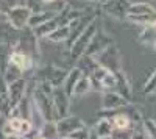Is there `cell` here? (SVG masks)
<instances>
[{"instance_id": "f1b7e54d", "label": "cell", "mask_w": 156, "mask_h": 139, "mask_svg": "<svg viewBox=\"0 0 156 139\" xmlns=\"http://www.w3.org/2000/svg\"><path fill=\"white\" fill-rule=\"evenodd\" d=\"M128 117H129V120H131V123L134 127L144 122V116H142L140 109L134 105H129V103H128Z\"/></svg>"}, {"instance_id": "7402d4cb", "label": "cell", "mask_w": 156, "mask_h": 139, "mask_svg": "<svg viewBox=\"0 0 156 139\" xmlns=\"http://www.w3.org/2000/svg\"><path fill=\"white\" fill-rule=\"evenodd\" d=\"M69 36H70V27H69V25H59V27H56L53 31L47 36V41L53 42V44L67 42Z\"/></svg>"}, {"instance_id": "d590c367", "label": "cell", "mask_w": 156, "mask_h": 139, "mask_svg": "<svg viewBox=\"0 0 156 139\" xmlns=\"http://www.w3.org/2000/svg\"><path fill=\"white\" fill-rule=\"evenodd\" d=\"M131 139H150V137L147 136V133H145V130H144V127H142V125H140V128H139V125H136Z\"/></svg>"}, {"instance_id": "8fae6325", "label": "cell", "mask_w": 156, "mask_h": 139, "mask_svg": "<svg viewBox=\"0 0 156 139\" xmlns=\"http://www.w3.org/2000/svg\"><path fill=\"white\" fill-rule=\"evenodd\" d=\"M51 98H53V105H55V111H56V117H66L69 116V108H70V95L64 91V87H53L51 92Z\"/></svg>"}, {"instance_id": "836d02e7", "label": "cell", "mask_w": 156, "mask_h": 139, "mask_svg": "<svg viewBox=\"0 0 156 139\" xmlns=\"http://www.w3.org/2000/svg\"><path fill=\"white\" fill-rule=\"evenodd\" d=\"M133 131H134V127H131V128H125V130H117V128H114L111 137H112V139H131Z\"/></svg>"}, {"instance_id": "9a60e30c", "label": "cell", "mask_w": 156, "mask_h": 139, "mask_svg": "<svg viewBox=\"0 0 156 139\" xmlns=\"http://www.w3.org/2000/svg\"><path fill=\"white\" fill-rule=\"evenodd\" d=\"M27 86H28V81L25 80L23 77L12 81L11 84H8V92H9V98H11V105L12 108L17 106L20 100L27 95Z\"/></svg>"}, {"instance_id": "83f0119b", "label": "cell", "mask_w": 156, "mask_h": 139, "mask_svg": "<svg viewBox=\"0 0 156 139\" xmlns=\"http://www.w3.org/2000/svg\"><path fill=\"white\" fill-rule=\"evenodd\" d=\"M89 91H92V86H90V78L83 75V77L78 80L75 89H73V95H84Z\"/></svg>"}, {"instance_id": "4316f807", "label": "cell", "mask_w": 156, "mask_h": 139, "mask_svg": "<svg viewBox=\"0 0 156 139\" xmlns=\"http://www.w3.org/2000/svg\"><path fill=\"white\" fill-rule=\"evenodd\" d=\"M112 123H114V128L117 130H125V128H131L134 125L129 120L128 114H123V112H119V114H114L112 116Z\"/></svg>"}, {"instance_id": "5b68a950", "label": "cell", "mask_w": 156, "mask_h": 139, "mask_svg": "<svg viewBox=\"0 0 156 139\" xmlns=\"http://www.w3.org/2000/svg\"><path fill=\"white\" fill-rule=\"evenodd\" d=\"M67 73L69 72H66V69L55 66V64H48V66H44V67L39 69L36 72V77H37V80L50 83L53 87H59V86L64 84V81H66Z\"/></svg>"}, {"instance_id": "4fadbf2b", "label": "cell", "mask_w": 156, "mask_h": 139, "mask_svg": "<svg viewBox=\"0 0 156 139\" xmlns=\"http://www.w3.org/2000/svg\"><path fill=\"white\" fill-rule=\"evenodd\" d=\"M111 44H114V42H112V37H111L109 34H106V33H103L101 30H98V31L94 34L92 39H90V42H89V45H87V48H86L84 55L95 56L97 53H100L101 50H105V48H106L108 45H111Z\"/></svg>"}, {"instance_id": "d6a6232c", "label": "cell", "mask_w": 156, "mask_h": 139, "mask_svg": "<svg viewBox=\"0 0 156 139\" xmlns=\"http://www.w3.org/2000/svg\"><path fill=\"white\" fill-rule=\"evenodd\" d=\"M154 91H156V69L153 70V73L147 78L144 84V94H153Z\"/></svg>"}, {"instance_id": "d4e9b609", "label": "cell", "mask_w": 156, "mask_h": 139, "mask_svg": "<svg viewBox=\"0 0 156 139\" xmlns=\"http://www.w3.org/2000/svg\"><path fill=\"white\" fill-rule=\"evenodd\" d=\"M56 27H59V23H58V20L55 17V19H51V20L42 23V25H39V27L33 28V31H34V34L39 37V39H47V36L53 31Z\"/></svg>"}, {"instance_id": "e0dca14e", "label": "cell", "mask_w": 156, "mask_h": 139, "mask_svg": "<svg viewBox=\"0 0 156 139\" xmlns=\"http://www.w3.org/2000/svg\"><path fill=\"white\" fill-rule=\"evenodd\" d=\"M115 78H117L115 91L119 92L122 97H125L128 102H131V98H133V89H131V83H129L126 73L123 70H119V72H115Z\"/></svg>"}, {"instance_id": "9c48e42d", "label": "cell", "mask_w": 156, "mask_h": 139, "mask_svg": "<svg viewBox=\"0 0 156 139\" xmlns=\"http://www.w3.org/2000/svg\"><path fill=\"white\" fill-rule=\"evenodd\" d=\"M129 5H131L129 0H105V2L100 5V8L109 17L120 19V20L125 19L126 20V14H128Z\"/></svg>"}, {"instance_id": "8d00e7d4", "label": "cell", "mask_w": 156, "mask_h": 139, "mask_svg": "<svg viewBox=\"0 0 156 139\" xmlns=\"http://www.w3.org/2000/svg\"><path fill=\"white\" fill-rule=\"evenodd\" d=\"M3 139H23V136H19V134H5Z\"/></svg>"}, {"instance_id": "603a6c76", "label": "cell", "mask_w": 156, "mask_h": 139, "mask_svg": "<svg viewBox=\"0 0 156 139\" xmlns=\"http://www.w3.org/2000/svg\"><path fill=\"white\" fill-rule=\"evenodd\" d=\"M2 75H3V78H5V81L8 83V84H11L12 81H16V80H19V78H22V75H23V70L22 69H19L16 64H12V62H6V66H5V69L2 70Z\"/></svg>"}, {"instance_id": "44dd1931", "label": "cell", "mask_w": 156, "mask_h": 139, "mask_svg": "<svg viewBox=\"0 0 156 139\" xmlns=\"http://www.w3.org/2000/svg\"><path fill=\"white\" fill-rule=\"evenodd\" d=\"M81 77H83V72L78 69L76 66H73V67L69 70L67 77H66V81H64V84H62V87H64V91H66L70 97L73 95V89H75L78 80H80Z\"/></svg>"}, {"instance_id": "d6986e66", "label": "cell", "mask_w": 156, "mask_h": 139, "mask_svg": "<svg viewBox=\"0 0 156 139\" xmlns=\"http://www.w3.org/2000/svg\"><path fill=\"white\" fill-rule=\"evenodd\" d=\"M98 66L100 64L97 62V59L94 56H90V55H81L76 59V67L80 69L83 72V75H86V77H89Z\"/></svg>"}, {"instance_id": "74e56055", "label": "cell", "mask_w": 156, "mask_h": 139, "mask_svg": "<svg viewBox=\"0 0 156 139\" xmlns=\"http://www.w3.org/2000/svg\"><path fill=\"white\" fill-rule=\"evenodd\" d=\"M58 0H42V3L44 5H53V3H56Z\"/></svg>"}, {"instance_id": "ffe728a7", "label": "cell", "mask_w": 156, "mask_h": 139, "mask_svg": "<svg viewBox=\"0 0 156 139\" xmlns=\"http://www.w3.org/2000/svg\"><path fill=\"white\" fill-rule=\"evenodd\" d=\"M94 133L97 134V137H111L112 136V131H114V123H112V117H103L100 119L95 127L92 128Z\"/></svg>"}, {"instance_id": "e575fe53", "label": "cell", "mask_w": 156, "mask_h": 139, "mask_svg": "<svg viewBox=\"0 0 156 139\" xmlns=\"http://www.w3.org/2000/svg\"><path fill=\"white\" fill-rule=\"evenodd\" d=\"M25 2H27V3H25V5H27L33 12H37V11H42V0H25Z\"/></svg>"}, {"instance_id": "7bdbcfd3", "label": "cell", "mask_w": 156, "mask_h": 139, "mask_svg": "<svg viewBox=\"0 0 156 139\" xmlns=\"http://www.w3.org/2000/svg\"><path fill=\"white\" fill-rule=\"evenodd\" d=\"M56 139H69V137H64V136H59V137H56Z\"/></svg>"}, {"instance_id": "484cf974", "label": "cell", "mask_w": 156, "mask_h": 139, "mask_svg": "<svg viewBox=\"0 0 156 139\" xmlns=\"http://www.w3.org/2000/svg\"><path fill=\"white\" fill-rule=\"evenodd\" d=\"M39 134L45 139H56L59 137V133H58V127H56V122L55 120H48V122H44V125L39 130Z\"/></svg>"}, {"instance_id": "3957f363", "label": "cell", "mask_w": 156, "mask_h": 139, "mask_svg": "<svg viewBox=\"0 0 156 139\" xmlns=\"http://www.w3.org/2000/svg\"><path fill=\"white\" fill-rule=\"evenodd\" d=\"M94 58L97 59V62L101 67H105L109 72L115 73V72L122 70V66H120V52H119V47H117L115 44L108 45L105 50H101V52L97 53Z\"/></svg>"}, {"instance_id": "c3c4849f", "label": "cell", "mask_w": 156, "mask_h": 139, "mask_svg": "<svg viewBox=\"0 0 156 139\" xmlns=\"http://www.w3.org/2000/svg\"><path fill=\"white\" fill-rule=\"evenodd\" d=\"M69 139H70V137H69Z\"/></svg>"}, {"instance_id": "7c38bea8", "label": "cell", "mask_w": 156, "mask_h": 139, "mask_svg": "<svg viewBox=\"0 0 156 139\" xmlns=\"http://www.w3.org/2000/svg\"><path fill=\"white\" fill-rule=\"evenodd\" d=\"M84 125L86 123L78 116H66V117H61V119L56 120L58 133H59V136H64V137H69L73 131L84 127Z\"/></svg>"}, {"instance_id": "6da1fadb", "label": "cell", "mask_w": 156, "mask_h": 139, "mask_svg": "<svg viewBox=\"0 0 156 139\" xmlns=\"http://www.w3.org/2000/svg\"><path fill=\"white\" fill-rule=\"evenodd\" d=\"M126 20L134 25L145 27L151 22L156 20V8L150 2H139V3H131L126 14Z\"/></svg>"}, {"instance_id": "ac0fdd59", "label": "cell", "mask_w": 156, "mask_h": 139, "mask_svg": "<svg viewBox=\"0 0 156 139\" xmlns=\"http://www.w3.org/2000/svg\"><path fill=\"white\" fill-rule=\"evenodd\" d=\"M58 14L56 9H42V11H37V12H33L31 17H30V22H28V27L30 28H36L39 25H42L51 19H55Z\"/></svg>"}, {"instance_id": "7dc6e473", "label": "cell", "mask_w": 156, "mask_h": 139, "mask_svg": "<svg viewBox=\"0 0 156 139\" xmlns=\"http://www.w3.org/2000/svg\"><path fill=\"white\" fill-rule=\"evenodd\" d=\"M0 116H2V114H0Z\"/></svg>"}, {"instance_id": "5bb4252c", "label": "cell", "mask_w": 156, "mask_h": 139, "mask_svg": "<svg viewBox=\"0 0 156 139\" xmlns=\"http://www.w3.org/2000/svg\"><path fill=\"white\" fill-rule=\"evenodd\" d=\"M128 100L125 97H122L117 91H106L103 92V97H101V108L103 111H115L119 108H123V106H128Z\"/></svg>"}, {"instance_id": "2e32d148", "label": "cell", "mask_w": 156, "mask_h": 139, "mask_svg": "<svg viewBox=\"0 0 156 139\" xmlns=\"http://www.w3.org/2000/svg\"><path fill=\"white\" fill-rule=\"evenodd\" d=\"M8 61L12 62V64H16V66H17L19 69H22L23 72L31 70L33 66H34V59H33L30 55H27V53L19 52V50H12Z\"/></svg>"}, {"instance_id": "60d3db41", "label": "cell", "mask_w": 156, "mask_h": 139, "mask_svg": "<svg viewBox=\"0 0 156 139\" xmlns=\"http://www.w3.org/2000/svg\"><path fill=\"white\" fill-rule=\"evenodd\" d=\"M131 3H139V2H148V0H129Z\"/></svg>"}, {"instance_id": "b9f144b4", "label": "cell", "mask_w": 156, "mask_h": 139, "mask_svg": "<svg viewBox=\"0 0 156 139\" xmlns=\"http://www.w3.org/2000/svg\"><path fill=\"white\" fill-rule=\"evenodd\" d=\"M90 139H98V137H97V134L94 133V130H92V136H90Z\"/></svg>"}, {"instance_id": "8992f818", "label": "cell", "mask_w": 156, "mask_h": 139, "mask_svg": "<svg viewBox=\"0 0 156 139\" xmlns=\"http://www.w3.org/2000/svg\"><path fill=\"white\" fill-rule=\"evenodd\" d=\"M37 41H39V37L34 34L33 28L27 27L25 30H22L20 37H19V41H17L14 50L23 52V53L30 55L33 59H36L37 55H39V45H37Z\"/></svg>"}, {"instance_id": "ab89813d", "label": "cell", "mask_w": 156, "mask_h": 139, "mask_svg": "<svg viewBox=\"0 0 156 139\" xmlns=\"http://www.w3.org/2000/svg\"><path fill=\"white\" fill-rule=\"evenodd\" d=\"M150 25H151V28H153V31H154V34H156V20H154V22H151Z\"/></svg>"}, {"instance_id": "f6af8a7d", "label": "cell", "mask_w": 156, "mask_h": 139, "mask_svg": "<svg viewBox=\"0 0 156 139\" xmlns=\"http://www.w3.org/2000/svg\"><path fill=\"white\" fill-rule=\"evenodd\" d=\"M98 139H112V137H98Z\"/></svg>"}, {"instance_id": "cb8c5ba5", "label": "cell", "mask_w": 156, "mask_h": 139, "mask_svg": "<svg viewBox=\"0 0 156 139\" xmlns=\"http://www.w3.org/2000/svg\"><path fill=\"white\" fill-rule=\"evenodd\" d=\"M108 70L105 67L98 66L92 73L89 75L90 78V86H92V91H98V92H103V78H105V73Z\"/></svg>"}, {"instance_id": "4dcf8cb0", "label": "cell", "mask_w": 156, "mask_h": 139, "mask_svg": "<svg viewBox=\"0 0 156 139\" xmlns=\"http://www.w3.org/2000/svg\"><path fill=\"white\" fill-rule=\"evenodd\" d=\"M142 127H144V130L150 139H156V120L154 119L145 117L144 122H142Z\"/></svg>"}, {"instance_id": "30bf717a", "label": "cell", "mask_w": 156, "mask_h": 139, "mask_svg": "<svg viewBox=\"0 0 156 139\" xmlns=\"http://www.w3.org/2000/svg\"><path fill=\"white\" fill-rule=\"evenodd\" d=\"M97 16H98V14H97L95 11H90V12H87V14H84L83 17L73 20V22L69 25V27H70V36H69V39H67V42H66L67 52H69V48L73 45V42L78 39V36H80V34L87 28V25H89L90 22H92Z\"/></svg>"}, {"instance_id": "277c9868", "label": "cell", "mask_w": 156, "mask_h": 139, "mask_svg": "<svg viewBox=\"0 0 156 139\" xmlns=\"http://www.w3.org/2000/svg\"><path fill=\"white\" fill-rule=\"evenodd\" d=\"M33 102L36 105V108L39 109V112L42 114L44 120L48 122V120H58L56 117V111H55V105H53V98H51V95L39 91V89H33Z\"/></svg>"}, {"instance_id": "1f68e13d", "label": "cell", "mask_w": 156, "mask_h": 139, "mask_svg": "<svg viewBox=\"0 0 156 139\" xmlns=\"http://www.w3.org/2000/svg\"><path fill=\"white\" fill-rule=\"evenodd\" d=\"M90 136H92V130H89V127H81L78 128L76 131H73L69 137L70 139H90Z\"/></svg>"}, {"instance_id": "f546056e", "label": "cell", "mask_w": 156, "mask_h": 139, "mask_svg": "<svg viewBox=\"0 0 156 139\" xmlns=\"http://www.w3.org/2000/svg\"><path fill=\"white\" fill-rule=\"evenodd\" d=\"M115 86H117L115 73L108 70L105 73V78H103V92H106V91H115Z\"/></svg>"}, {"instance_id": "52a82bcc", "label": "cell", "mask_w": 156, "mask_h": 139, "mask_svg": "<svg viewBox=\"0 0 156 139\" xmlns=\"http://www.w3.org/2000/svg\"><path fill=\"white\" fill-rule=\"evenodd\" d=\"M33 14V11L27 6V5H16L12 6L8 12H6V20L12 25L14 28L17 30H25L28 27V22H30V17Z\"/></svg>"}, {"instance_id": "ba28073f", "label": "cell", "mask_w": 156, "mask_h": 139, "mask_svg": "<svg viewBox=\"0 0 156 139\" xmlns=\"http://www.w3.org/2000/svg\"><path fill=\"white\" fill-rule=\"evenodd\" d=\"M34 130L31 120L23 117H9L5 125L2 127V134H19V136H28Z\"/></svg>"}, {"instance_id": "ee69618b", "label": "cell", "mask_w": 156, "mask_h": 139, "mask_svg": "<svg viewBox=\"0 0 156 139\" xmlns=\"http://www.w3.org/2000/svg\"><path fill=\"white\" fill-rule=\"evenodd\" d=\"M153 50H154V53H156V42H154V45H153Z\"/></svg>"}, {"instance_id": "bcb514c9", "label": "cell", "mask_w": 156, "mask_h": 139, "mask_svg": "<svg viewBox=\"0 0 156 139\" xmlns=\"http://www.w3.org/2000/svg\"><path fill=\"white\" fill-rule=\"evenodd\" d=\"M153 95H156V91H154V92H153Z\"/></svg>"}, {"instance_id": "7a4b0ae2", "label": "cell", "mask_w": 156, "mask_h": 139, "mask_svg": "<svg viewBox=\"0 0 156 139\" xmlns=\"http://www.w3.org/2000/svg\"><path fill=\"white\" fill-rule=\"evenodd\" d=\"M98 30H100V17L97 16L92 22L87 25V28H86L80 36H78V39L73 42V45L69 48V53H70V56H72L73 59H78L81 55H84V52H86V48H87L90 39H92L94 34H95Z\"/></svg>"}, {"instance_id": "f35d334b", "label": "cell", "mask_w": 156, "mask_h": 139, "mask_svg": "<svg viewBox=\"0 0 156 139\" xmlns=\"http://www.w3.org/2000/svg\"><path fill=\"white\" fill-rule=\"evenodd\" d=\"M86 2H89V3H97V5H101L105 0H86Z\"/></svg>"}]
</instances>
